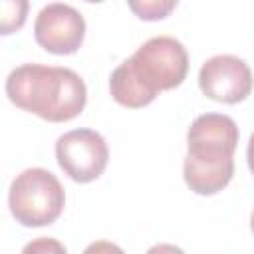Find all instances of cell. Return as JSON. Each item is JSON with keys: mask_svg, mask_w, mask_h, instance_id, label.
<instances>
[{"mask_svg": "<svg viewBox=\"0 0 254 254\" xmlns=\"http://www.w3.org/2000/svg\"><path fill=\"white\" fill-rule=\"evenodd\" d=\"M56 159L71 181L91 183L103 175L109 161V149L97 131L73 129L56 141Z\"/></svg>", "mask_w": 254, "mask_h": 254, "instance_id": "5", "label": "cell"}, {"mask_svg": "<svg viewBox=\"0 0 254 254\" xmlns=\"http://www.w3.org/2000/svg\"><path fill=\"white\" fill-rule=\"evenodd\" d=\"M250 230H252V234H254V210H252V216H250Z\"/></svg>", "mask_w": 254, "mask_h": 254, "instance_id": "12", "label": "cell"}, {"mask_svg": "<svg viewBox=\"0 0 254 254\" xmlns=\"http://www.w3.org/2000/svg\"><path fill=\"white\" fill-rule=\"evenodd\" d=\"M179 0H127L129 10L145 22H157L167 18L175 8Z\"/></svg>", "mask_w": 254, "mask_h": 254, "instance_id": "9", "label": "cell"}, {"mask_svg": "<svg viewBox=\"0 0 254 254\" xmlns=\"http://www.w3.org/2000/svg\"><path fill=\"white\" fill-rule=\"evenodd\" d=\"M198 87L208 99L234 105L250 95L254 77L244 60L232 54H220L200 65Z\"/></svg>", "mask_w": 254, "mask_h": 254, "instance_id": "6", "label": "cell"}, {"mask_svg": "<svg viewBox=\"0 0 254 254\" xmlns=\"http://www.w3.org/2000/svg\"><path fill=\"white\" fill-rule=\"evenodd\" d=\"M143 91L155 99L161 91L179 87L189 71L185 46L171 36H155L123 62Z\"/></svg>", "mask_w": 254, "mask_h": 254, "instance_id": "3", "label": "cell"}, {"mask_svg": "<svg viewBox=\"0 0 254 254\" xmlns=\"http://www.w3.org/2000/svg\"><path fill=\"white\" fill-rule=\"evenodd\" d=\"M8 99L44 121L64 123L75 119L87 101L83 79L69 67L24 64L6 77Z\"/></svg>", "mask_w": 254, "mask_h": 254, "instance_id": "1", "label": "cell"}, {"mask_svg": "<svg viewBox=\"0 0 254 254\" xmlns=\"http://www.w3.org/2000/svg\"><path fill=\"white\" fill-rule=\"evenodd\" d=\"M238 127L232 117L222 113L198 115L187 131L185 163L210 169L234 167Z\"/></svg>", "mask_w": 254, "mask_h": 254, "instance_id": "4", "label": "cell"}, {"mask_svg": "<svg viewBox=\"0 0 254 254\" xmlns=\"http://www.w3.org/2000/svg\"><path fill=\"white\" fill-rule=\"evenodd\" d=\"M0 4H2V10H0V34L8 36V34L18 32L26 24L30 2L28 0H0Z\"/></svg>", "mask_w": 254, "mask_h": 254, "instance_id": "8", "label": "cell"}, {"mask_svg": "<svg viewBox=\"0 0 254 254\" xmlns=\"http://www.w3.org/2000/svg\"><path fill=\"white\" fill-rule=\"evenodd\" d=\"M246 159H248V169H250V173L254 175V133L250 135V141H248V149H246Z\"/></svg>", "mask_w": 254, "mask_h": 254, "instance_id": "11", "label": "cell"}, {"mask_svg": "<svg viewBox=\"0 0 254 254\" xmlns=\"http://www.w3.org/2000/svg\"><path fill=\"white\" fill-rule=\"evenodd\" d=\"M36 42L50 54H75L85 38V20L69 4L54 2L44 6L34 22Z\"/></svg>", "mask_w": 254, "mask_h": 254, "instance_id": "7", "label": "cell"}, {"mask_svg": "<svg viewBox=\"0 0 254 254\" xmlns=\"http://www.w3.org/2000/svg\"><path fill=\"white\" fill-rule=\"evenodd\" d=\"M8 206L22 226H48L64 212L65 192L54 173L42 167H32L12 181Z\"/></svg>", "mask_w": 254, "mask_h": 254, "instance_id": "2", "label": "cell"}, {"mask_svg": "<svg viewBox=\"0 0 254 254\" xmlns=\"http://www.w3.org/2000/svg\"><path fill=\"white\" fill-rule=\"evenodd\" d=\"M44 250H54V252H65V246L56 242V240H38V242H32L24 248V252H44Z\"/></svg>", "mask_w": 254, "mask_h": 254, "instance_id": "10", "label": "cell"}, {"mask_svg": "<svg viewBox=\"0 0 254 254\" xmlns=\"http://www.w3.org/2000/svg\"><path fill=\"white\" fill-rule=\"evenodd\" d=\"M85 2H95L97 4V2H103V0H85Z\"/></svg>", "mask_w": 254, "mask_h": 254, "instance_id": "13", "label": "cell"}]
</instances>
